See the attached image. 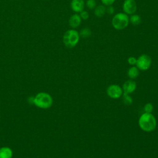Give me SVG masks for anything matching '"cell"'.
Wrapping results in <instances>:
<instances>
[{"label":"cell","instance_id":"6da1fadb","mask_svg":"<svg viewBox=\"0 0 158 158\" xmlns=\"http://www.w3.org/2000/svg\"><path fill=\"white\" fill-rule=\"evenodd\" d=\"M139 127L145 131L150 132L156 127V119L151 113L145 112L143 114L138 120Z\"/></svg>","mask_w":158,"mask_h":158},{"label":"cell","instance_id":"7a4b0ae2","mask_svg":"<svg viewBox=\"0 0 158 158\" xmlns=\"http://www.w3.org/2000/svg\"><path fill=\"white\" fill-rule=\"evenodd\" d=\"M80 38L79 33L75 30H69L65 32L63 36V42L65 46L69 48L75 47Z\"/></svg>","mask_w":158,"mask_h":158},{"label":"cell","instance_id":"3957f363","mask_svg":"<svg viewBox=\"0 0 158 158\" xmlns=\"http://www.w3.org/2000/svg\"><path fill=\"white\" fill-rule=\"evenodd\" d=\"M129 23V18L125 13H118L115 15L112 20L113 27L118 30L126 28Z\"/></svg>","mask_w":158,"mask_h":158},{"label":"cell","instance_id":"277c9868","mask_svg":"<svg viewBox=\"0 0 158 158\" xmlns=\"http://www.w3.org/2000/svg\"><path fill=\"white\" fill-rule=\"evenodd\" d=\"M33 103L38 107L47 109L51 106L52 104V99L48 93H40L34 98Z\"/></svg>","mask_w":158,"mask_h":158},{"label":"cell","instance_id":"5b68a950","mask_svg":"<svg viewBox=\"0 0 158 158\" xmlns=\"http://www.w3.org/2000/svg\"><path fill=\"white\" fill-rule=\"evenodd\" d=\"M151 64V59L147 54H142L136 59V67L141 70H148Z\"/></svg>","mask_w":158,"mask_h":158},{"label":"cell","instance_id":"8992f818","mask_svg":"<svg viewBox=\"0 0 158 158\" xmlns=\"http://www.w3.org/2000/svg\"><path fill=\"white\" fill-rule=\"evenodd\" d=\"M108 96L113 99L119 98L123 94L122 88L118 85H111L107 89Z\"/></svg>","mask_w":158,"mask_h":158},{"label":"cell","instance_id":"52a82bcc","mask_svg":"<svg viewBox=\"0 0 158 158\" xmlns=\"http://www.w3.org/2000/svg\"><path fill=\"white\" fill-rule=\"evenodd\" d=\"M137 6L135 0H125L123 4V10L126 14L132 15L136 10Z\"/></svg>","mask_w":158,"mask_h":158},{"label":"cell","instance_id":"ba28073f","mask_svg":"<svg viewBox=\"0 0 158 158\" xmlns=\"http://www.w3.org/2000/svg\"><path fill=\"white\" fill-rule=\"evenodd\" d=\"M136 88V84L133 80H127L126 81L122 86V90L123 93L130 94L133 93Z\"/></svg>","mask_w":158,"mask_h":158},{"label":"cell","instance_id":"9c48e42d","mask_svg":"<svg viewBox=\"0 0 158 158\" xmlns=\"http://www.w3.org/2000/svg\"><path fill=\"white\" fill-rule=\"evenodd\" d=\"M71 8L76 12H81L83 10L85 2L83 0H72L71 2Z\"/></svg>","mask_w":158,"mask_h":158},{"label":"cell","instance_id":"30bf717a","mask_svg":"<svg viewBox=\"0 0 158 158\" xmlns=\"http://www.w3.org/2000/svg\"><path fill=\"white\" fill-rule=\"evenodd\" d=\"M81 17L80 16L78 15V14H73L72 15L69 20V25L73 28H77L78 27L80 23H81Z\"/></svg>","mask_w":158,"mask_h":158},{"label":"cell","instance_id":"8fae6325","mask_svg":"<svg viewBox=\"0 0 158 158\" xmlns=\"http://www.w3.org/2000/svg\"><path fill=\"white\" fill-rule=\"evenodd\" d=\"M12 156V150L7 147L0 149V158H11Z\"/></svg>","mask_w":158,"mask_h":158},{"label":"cell","instance_id":"7c38bea8","mask_svg":"<svg viewBox=\"0 0 158 158\" xmlns=\"http://www.w3.org/2000/svg\"><path fill=\"white\" fill-rule=\"evenodd\" d=\"M106 12V8L104 5H99L94 8V14L96 17H101Z\"/></svg>","mask_w":158,"mask_h":158},{"label":"cell","instance_id":"4fadbf2b","mask_svg":"<svg viewBox=\"0 0 158 158\" xmlns=\"http://www.w3.org/2000/svg\"><path fill=\"white\" fill-rule=\"evenodd\" d=\"M139 75V70L136 67H131L128 70V76L131 79H134Z\"/></svg>","mask_w":158,"mask_h":158},{"label":"cell","instance_id":"5bb4252c","mask_svg":"<svg viewBox=\"0 0 158 158\" xmlns=\"http://www.w3.org/2000/svg\"><path fill=\"white\" fill-rule=\"evenodd\" d=\"M129 20L133 25H138L141 23V19L139 15L133 14L131 15Z\"/></svg>","mask_w":158,"mask_h":158},{"label":"cell","instance_id":"9a60e30c","mask_svg":"<svg viewBox=\"0 0 158 158\" xmlns=\"http://www.w3.org/2000/svg\"><path fill=\"white\" fill-rule=\"evenodd\" d=\"M91 35V31L89 28H83L80 33H79V35L80 36H81L82 38H88L89 36H90Z\"/></svg>","mask_w":158,"mask_h":158},{"label":"cell","instance_id":"2e32d148","mask_svg":"<svg viewBox=\"0 0 158 158\" xmlns=\"http://www.w3.org/2000/svg\"><path fill=\"white\" fill-rule=\"evenodd\" d=\"M122 99H123L124 104L126 105H130L133 101L132 98L129 96V94H125V93H123Z\"/></svg>","mask_w":158,"mask_h":158},{"label":"cell","instance_id":"e0dca14e","mask_svg":"<svg viewBox=\"0 0 158 158\" xmlns=\"http://www.w3.org/2000/svg\"><path fill=\"white\" fill-rule=\"evenodd\" d=\"M96 1L95 0H87L86 6L89 9H93L96 7Z\"/></svg>","mask_w":158,"mask_h":158},{"label":"cell","instance_id":"ac0fdd59","mask_svg":"<svg viewBox=\"0 0 158 158\" xmlns=\"http://www.w3.org/2000/svg\"><path fill=\"white\" fill-rule=\"evenodd\" d=\"M144 109L145 112L151 113L152 111L153 110V106L151 103H147V104H145Z\"/></svg>","mask_w":158,"mask_h":158},{"label":"cell","instance_id":"d6986e66","mask_svg":"<svg viewBox=\"0 0 158 158\" xmlns=\"http://www.w3.org/2000/svg\"><path fill=\"white\" fill-rule=\"evenodd\" d=\"M80 16L81 19H82L83 20H87L89 18V14L87 11L83 10L80 12Z\"/></svg>","mask_w":158,"mask_h":158},{"label":"cell","instance_id":"ffe728a7","mask_svg":"<svg viewBox=\"0 0 158 158\" xmlns=\"http://www.w3.org/2000/svg\"><path fill=\"white\" fill-rule=\"evenodd\" d=\"M115 0H101V2L104 5L106 6H111L115 2Z\"/></svg>","mask_w":158,"mask_h":158},{"label":"cell","instance_id":"44dd1931","mask_svg":"<svg viewBox=\"0 0 158 158\" xmlns=\"http://www.w3.org/2000/svg\"><path fill=\"white\" fill-rule=\"evenodd\" d=\"M136 59H136L135 57H132V56L130 57L128 59V62L129 64H130L131 65H134L136 63Z\"/></svg>","mask_w":158,"mask_h":158},{"label":"cell","instance_id":"7402d4cb","mask_svg":"<svg viewBox=\"0 0 158 158\" xmlns=\"http://www.w3.org/2000/svg\"><path fill=\"white\" fill-rule=\"evenodd\" d=\"M106 12L109 14V15H112L114 13V9L112 6H107V7L106 8Z\"/></svg>","mask_w":158,"mask_h":158}]
</instances>
